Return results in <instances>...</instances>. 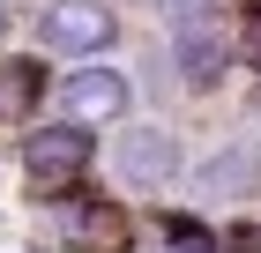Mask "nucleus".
<instances>
[{"instance_id":"5","label":"nucleus","mask_w":261,"mask_h":253,"mask_svg":"<svg viewBox=\"0 0 261 253\" xmlns=\"http://www.w3.org/2000/svg\"><path fill=\"white\" fill-rule=\"evenodd\" d=\"M127 104H135V82L112 67V60H82L75 75L60 82V119H75V127H120Z\"/></svg>"},{"instance_id":"9","label":"nucleus","mask_w":261,"mask_h":253,"mask_svg":"<svg viewBox=\"0 0 261 253\" xmlns=\"http://www.w3.org/2000/svg\"><path fill=\"white\" fill-rule=\"evenodd\" d=\"M231 60L261 67V0H246V8H239V22H231Z\"/></svg>"},{"instance_id":"6","label":"nucleus","mask_w":261,"mask_h":253,"mask_svg":"<svg viewBox=\"0 0 261 253\" xmlns=\"http://www.w3.org/2000/svg\"><path fill=\"white\" fill-rule=\"evenodd\" d=\"M53 231L67 238V246H105V253H120L127 246V216L112 209V201H90L75 186V194H53Z\"/></svg>"},{"instance_id":"2","label":"nucleus","mask_w":261,"mask_h":253,"mask_svg":"<svg viewBox=\"0 0 261 253\" xmlns=\"http://www.w3.org/2000/svg\"><path fill=\"white\" fill-rule=\"evenodd\" d=\"M90 164H97V134L75 127V119H45L22 142V172H30L38 194H75L82 179H90Z\"/></svg>"},{"instance_id":"11","label":"nucleus","mask_w":261,"mask_h":253,"mask_svg":"<svg viewBox=\"0 0 261 253\" xmlns=\"http://www.w3.org/2000/svg\"><path fill=\"white\" fill-rule=\"evenodd\" d=\"M8 30H15V8H8V0H0V45H8Z\"/></svg>"},{"instance_id":"8","label":"nucleus","mask_w":261,"mask_h":253,"mask_svg":"<svg viewBox=\"0 0 261 253\" xmlns=\"http://www.w3.org/2000/svg\"><path fill=\"white\" fill-rule=\"evenodd\" d=\"M45 90H53V75H45L38 52H8L0 60V127H30L45 104Z\"/></svg>"},{"instance_id":"7","label":"nucleus","mask_w":261,"mask_h":253,"mask_svg":"<svg viewBox=\"0 0 261 253\" xmlns=\"http://www.w3.org/2000/svg\"><path fill=\"white\" fill-rule=\"evenodd\" d=\"M187 179H194V194H201V201H246V194H261V149H246V142L209 149Z\"/></svg>"},{"instance_id":"10","label":"nucleus","mask_w":261,"mask_h":253,"mask_svg":"<svg viewBox=\"0 0 261 253\" xmlns=\"http://www.w3.org/2000/svg\"><path fill=\"white\" fill-rule=\"evenodd\" d=\"M157 15H187V8H201V0H149Z\"/></svg>"},{"instance_id":"1","label":"nucleus","mask_w":261,"mask_h":253,"mask_svg":"<svg viewBox=\"0 0 261 253\" xmlns=\"http://www.w3.org/2000/svg\"><path fill=\"white\" fill-rule=\"evenodd\" d=\"M112 179H120L127 194H172L187 179L179 134L157 127V119H120V134H112Z\"/></svg>"},{"instance_id":"3","label":"nucleus","mask_w":261,"mask_h":253,"mask_svg":"<svg viewBox=\"0 0 261 253\" xmlns=\"http://www.w3.org/2000/svg\"><path fill=\"white\" fill-rule=\"evenodd\" d=\"M172 60H179L187 90H217L224 82V67H231V15H224L217 0L172 15Z\"/></svg>"},{"instance_id":"4","label":"nucleus","mask_w":261,"mask_h":253,"mask_svg":"<svg viewBox=\"0 0 261 253\" xmlns=\"http://www.w3.org/2000/svg\"><path fill=\"white\" fill-rule=\"evenodd\" d=\"M38 45L67 52V60H97V52L120 45V15H112V0H45Z\"/></svg>"}]
</instances>
